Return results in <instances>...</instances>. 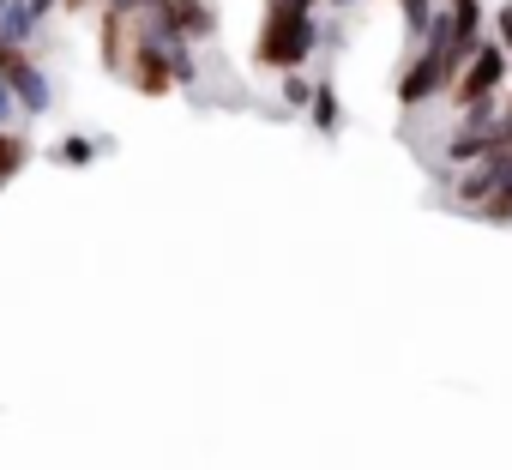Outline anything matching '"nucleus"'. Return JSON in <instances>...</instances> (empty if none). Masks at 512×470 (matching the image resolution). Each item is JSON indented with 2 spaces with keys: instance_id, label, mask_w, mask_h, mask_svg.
Returning a JSON list of instances; mask_svg holds the SVG:
<instances>
[{
  "instance_id": "obj_13",
  "label": "nucleus",
  "mask_w": 512,
  "mask_h": 470,
  "mask_svg": "<svg viewBox=\"0 0 512 470\" xmlns=\"http://www.w3.org/2000/svg\"><path fill=\"white\" fill-rule=\"evenodd\" d=\"M25 7H31L37 19H49V13H61V0H25Z\"/></svg>"
},
{
  "instance_id": "obj_15",
  "label": "nucleus",
  "mask_w": 512,
  "mask_h": 470,
  "mask_svg": "<svg viewBox=\"0 0 512 470\" xmlns=\"http://www.w3.org/2000/svg\"><path fill=\"white\" fill-rule=\"evenodd\" d=\"M61 7H67V13H73V7H85V0H61Z\"/></svg>"
},
{
  "instance_id": "obj_2",
  "label": "nucleus",
  "mask_w": 512,
  "mask_h": 470,
  "mask_svg": "<svg viewBox=\"0 0 512 470\" xmlns=\"http://www.w3.org/2000/svg\"><path fill=\"white\" fill-rule=\"evenodd\" d=\"M506 67H512V61H506V49L482 37V43L470 49V61H464V73L452 79V91H458V103L470 109V103H482V97H494V91H500V79H506Z\"/></svg>"
},
{
  "instance_id": "obj_14",
  "label": "nucleus",
  "mask_w": 512,
  "mask_h": 470,
  "mask_svg": "<svg viewBox=\"0 0 512 470\" xmlns=\"http://www.w3.org/2000/svg\"><path fill=\"white\" fill-rule=\"evenodd\" d=\"M326 7H332V13H350V7H356V0H326Z\"/></svg>"
},
{
  "instance_id": "obj_3",
  "label": "nucleus",
  "mask_w": 512,
  "mask_h": 470,
  "mask_svg": "<svg viewBox=\"0 0 512 470\" xmlns=\"http://www.w3.org/2000/svg\"><path fill=\"white\" fill-rule=\"evenodd\" d=\"M157 19H163V31L181 37V43H205V37L217 31V7H211V0H163Z\"/></svg>"
},
{
  "instance_id": "obj_9",
  "label": "nucleus",
  "mask_w": 512,
  "mask_h": 470,
  "mask_svg": "<svg viewBox=\"0 0 512 470\" xmlns=\"http://www.w3.org/2000/svg\"><path fill=\"white\" fill-rule=\"evenodd\" d=\"M103 7H109V19H139V13L163 7V0H103Z\"/></svg>"
},
{
  "instance_id": "obj_6",
  "label": "nucleus",
  "mask_w": 512,
  "mask_h": 470,
  "mask_svg": "<svg viewBox=\"0 0 512 470\" xmlns=\"http://www.w3.org/2000/svg\"><path fill=\"white\" fill-rule=\"evenodd\" d=\"M308 109H314V127H320V133H326V139H332V133H338V121H344V115H338V91H332V85H326V79H320V85H314V97H308Z\"/></svg>"
},
{
  "instance_id": "obj_1",
  "label": "nucleus",
  "mask_w": 512,
  "mask_h": 470,
  "mask_svg": "<svg viewBox=\"0 0 512 470\" xmlns=\"http://www.w3.org/2000/svg\"><path fill=\"white\" fill-rule=\"evenodd\" d=\"M314 43H320V19L272 0L266 25H260V43H253V61L272 67V73H302V61H314Z\"/></svg>"
},
{
  "instance_id": "obj_8",
  "label": "nucleus",
  "mask_w": 512,
  "mask_h": 470,
  "mask_svg": "<svg viewBox=\"0 0 512 470\" xmlns=\"http://www.w3.org/2000/svg\"><path fill=\"white\" fill-rule=\"evenodd\" d=\"M308 97H314V85H308L302 73H284V103H290V109H308Z\"/></svg>"
},
{
  "instance_id": "obj_12",
  "label": "nucleus",
  "mask_w": 512,
  "mask_h": 470,
  "mask_svg": "<svg viewBox=\"0 0 512 470\" xmlns=\"http://www.w3.org/2000/svg\"><path fill=\"white\" fill-rule=\"evenodd\" d=\"M500 145H506V151H512V97H506V103H500Z\"/></svg>"
},
{
  "instance_id": "obj_11",
  "label": "nucleus",
  "mask_w": 512,
  "mask_h": 470,
  "mask_svg": "<svg viewBox=\"0 0 512 470\" xmlns=\"http://www.w3.org/2000/svg\"><path fill=\"white\" fill-rule=\"evenodd\" d=\"M13 115H19V109H13V91H7V79H0V133L13 127Z\"/></svg>"
},
{
  "instance_id": "obj_7",
  "label": "nucleus",
  "mask_w": 512,
  "mask_h": 470,
  "mask_svg": "<svg viewBox=\"0 0 512 470\" xmlns=\"http://www.w3.org/2000/svg\"><path fill=\"white\" fill-rule=\"evenodd\" d=\"M25 157H31V145H25L19 133H0V187H7V181L25 169Z\"/></svg>"
},
{
  "instance_id": "obj_10",
  "label": "nucleus",
  "mask_w": 512,
  "mask_h": 470,
  "mask_svg": "<svg viewBox=\"0 0 512 470\" xmlns=\"http://www.w3.org/2000/svg\"><path fill=\"white\" fill-rule=\"evenodd\" d=\"M488 43H500L506 55H512V0H506V7H494V37Z\"/></svg>"
},
{
  "instance_id": "obj_5",
  "label": "nucleus",
  "mask_w": 512,
  "mask_h": 470,
  "mask_svg": "<svg viewBox=\"0 0 512 470\" xmlns=\"http://www.w3.org/2000/svg\"><path fill=\"white\" fill-rule=\"evenodd\" d=\"M97 151H103V139H91V133H67V139H55V163H61V169H91Z\"/></svg>"
},
{
  "instance_id": "obj_4",
  "label": "nucleus",
  "mask_w": 512,
  "mask_h": 470,
  "mask_svg": "<svg viewBox=\"0 0 512 470\" xmlns=\"http://www.w3.org/2000/svg\"><path fill=\"white\" fill-rule=\"evenodd\" d=\"M494 151H506L500 133H452V139H446V163H458V169H470V163H482V157H494Z\"/></svg>"
}]
</instances>
